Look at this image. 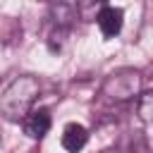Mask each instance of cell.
Returning a JSON list of instances; mask_svg holds the SVG:
<instances>
[{"label": "cell", "mask_w": 153, "mask_h": 153, "mask_svg": "<svg viewBox=\"0 0 153 153\" xmlns=\"http://www.w3.org/2000/svg\"><path fill=\"white\" fill-rule=\"evenodd\" d=\"M38 81L29 74L17 76L0 96V115L10 122H19L29 115V110H33V103L38 98Z\"/></svg>", "instance_id": "obj_1"}, {"label": "cell", "mask_w": 153, "mask_h": 153, "mask_svg": "<svg viewBox=\"0 0 153 153\" xmlns=\"http://www.w3.org/2000/svg\"><path fill=\"white\" fill-rule=\"evenodd\" d=\"M141 88V74L134 69H120L115 74H110L103 84V93L110 100H129L136 98Z\"/></svg>", "instance_id": "obj_2"}, {"label": "cell", "mask_w": 153, "mask_h": 153, "mask_svg": "<svg viewBox=\"0 0 153 153\" xmlns=\"http://www.w3.org/2000/svg\"><path fill=\"white\" fill-rule=\"evenodd\" d=\"M48 19H50V26H53V33H50V38H48V45L53 48L55 38H65V36H67V31L72 29L76 14H74V7H72V5L57 0V2L50 5V14H48Z\"/></svg>", "instance_id": "obj_3"}, {"label": "cell", "mask_w": 153, "mask_h": 153, "mask_svg": "<svg viewBox=\"0 0 153 153\" xmlns=\"http://www.w3.org/2000/svg\"><path fill=\"white\" fill-rule=\"evenodd\" d=\"M24 134L29 139H43L50 129V112L48 108H38V110H29V115L22 120Z\"/></svg>", "instance_id": "obj_4"}, {"label": "cell", "mask_w": 153, "mask_h": 153, "mask_svg": "<svg viewBox=\"0 0 153 153\" xmlns=\"http://www.w3.org/2000/svg\"><path fill=\"white\" fill-rule=\"evenodd\" d=\"M98 26H100V33L105 38H112L120 33L122 24H124V12L120 7H112V5H105L100 12H98Z\"/></svg>", "instance_id": "obj_5"}, {"label": "cell", "mask_w": 153, "mask_h": 153, "mask_svg": "<svg viewBox=\"0 0 153 153\" xmlns=\"http://www.w3.org/2000/svg\"><path fill=\"white\" fill-rule=\"evenodd\" d=\"M86 141H88V131H86L84 124L72 122V124L65 127V131H62V146H65L67 153H79L86 146Z\"/></svg>", "instance_id": "obj_6"}, {"label": "cell", "mask_w": 153, "mask_h": 153, "mask_svg": "<svg viewBox=\"0 0 153 153\" xmlns=\"http://www.w3.org/2000/svg\"><path fill=\"white\" fill-rule=\"evenodd\" d=\"M151 103H153V96L151 93H141V100H139V117L143 122L151 120Z\"/></svg>", "instance_id": "obj_7"}, {"label": "cell", "mask_w": 153, "mask_h": 153, "mask_svg": "<svg viewBox=\"0 0 153 153\" xmlns=\"http://www.w3.org/2000/svg\"><path fill=\"white\" fill-rule=\"evenodd\" d=\"M81 5H93V2H103V0H79Z\"/></svg>", "instance_id": "obj_8"}]
</instances>
